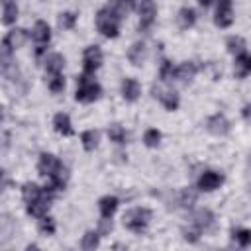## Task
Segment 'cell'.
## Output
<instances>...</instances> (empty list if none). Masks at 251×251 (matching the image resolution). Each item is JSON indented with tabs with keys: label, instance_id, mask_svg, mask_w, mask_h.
I'll return each mask as SVG.
<instances>
[{
	"label": "cell",
	"instance_id": "6da1fadb",
	"mask_svg": "<svg viewBox=\"0 0 251 251\" xmlns=\"http://www.w3.org/2000/svg\"><path fill=\"white\" fill-rule=\"evenodd\" d=\"M96 27L104 37H118L120 31V14L112 8H102L96 14Z\"/></svg>",
	"mask_w": 251,
	"mask_h": 251
},
{
	"label": "cell",
	"instance_id": "7a4b0ae2",
	"mask_svg": "<svg viewBox=\"0 0 251 251\" xmlns=\"http://www.w3.org/2000/svg\"><path fill=\"white\" fill-rule=\"evenodd\" d=\"M100 92H102L100 84L96 80H92L88 75H82L78 78V88H76L75 98L78 102H82V104H90V102H94V100L100 98Z\"/></svg>",
	"mask_w": 251,
	"mask_h": 251
},
{
	"label": "cell",
	"instance_id": "3957f363",
	"mask_svg": "<svg viewBox=\"0 0 251 251\" xmlns=\"http://www.w3.org/2000/svg\"><path fill=\"white\" fill-rule=\"evenodd\" d=\"M149 220H151V212L147 208H131L124 214V226L133 233H141L147 227Z\"/></svg>",
	"mask_w": 251,
	"mask_h": 251
},
{
	"label": "cell",
	"instance_id": "277c9868",
	"mask_svg": "<svg viewBox=\"0 0 251 251\" xmlns=\"http://www.w3.org/2000/svg\"><path fill=\"white\" fill-rule=\"evenodd\" d=\"M37 171H39V175H43V176H55V175L63 173L65 167H63V163H61L55 155H51V153H41L39 163H37Z\"/></svg>",
	"mask_w": 251,
	"mask_h": 251
},
{
	"label": "cell",
	"instance_id": "5b68a950",
	"mask_svg": "<svg viewBox=\"0 0 251 251\" xmlns=\"http://www.w3.org/2000/svg\"><path fill=\"white\" fill-rule=\"evenodd\" d=\"M102 65V51L98 45H88L82 51V69L84 75H94V71Z\"/></svg>",
	"mask_w": 251,
	"mask_h": 251
},
{
	"label": "cell",
	"instance_id": "8992f818",
	"mask_svg": "<svg viewBox=\"0 0 251 251\" xmlns=\"http://www.w3.org/2000/svg\"><path fill=\"white\" fill-rule=\"evenodd\" d=\"M155 16H157L155 2L153 0H141V6H139V29L147 31L153 25Z\"/></svg>",
	"mask_w": 251,
	"mask_h": 251
},
{
	"label": "cell",
	"instance_id": "52a82bcc",
	"mask_svg": "<svg viewBox=\"0 0 251 251\" xmlns=\"http://www.w3.org/2000/svg\"><path fill=\"white\" fill-rule=\"evenodd\" d=\"M214 22H216V25H220V27H229V25L233 24L231 0H220V2H218V10H216Z\"/></svg>",
	"mask_w": 251,
	"mask_h": 251
},
{
	"label": "cell",
	"instance_id": "ba28073f",
	"mask_svg": "<svg viewBox=\"0 0 251 251\" xmlns=\"http://www.w3.org/2000/svg\"><path fill=\"white\" fill-rule=\"evenodd\" d=\"M31 37L35 39V43L39 45L37 47V55H41L43 53V49H45V45L49 43V39H51V29H49V25H47V22H35V25H33V31H31Z\"/></svg>",
	"mask_w": 251,
	"mask_h": 251
},
{
	"label": "cell",
	"instance_id": "9c48e42d",
	"mask_svg": "<svg viewBox=\"0 0 251 251\" xmlns=\"http://www.w3.org/2000/svg\"><path fill=\"white\" fill-rule=\"evenodd\" d=\"M153 96L167 108V110H176L178 108V94L175 90H167V88H161V86H153Z\"/></svg>",
	"mask_w": 251,
	"mask_h": 251
},
{
	"label": "cell",
	"instance_id": "30bf717a",
	"mask_svg": "<svg viewBox=\"0 0 251 251\" xmlns=\"http://www.w3.org/2000/svg\"><path fill=\"white\" fill-rule=\"evenodd\" d=\"M51 198H53V194H49V192L45 190V194H43L41 198L27 202V206H25L27 214H29V216H33V218H43V216L47 214L49 206H51V204H49V202H51Z\"/></svg>",
	"mask_w": 251,
	"mask_h": 251
},
{
	"label": "cell",
	"instance_id": "8fae6325",
	"mask_svg": "<svg viewBox=\"0 0 251 251\" xmlns=\"http://www.w3.org/2000/svg\"><path fill=\"white\" fill-rule=\"evenodd\" d=\"M222 182H224V176H222L220 173H216V171H206V173H202L200 178H198V188L204 190V192H210V190H216Z\"/></svg>",
	"mask_w": 251,
	"mask_h": 251
},
{
	"label": "cell",
	"instance_id": "7c38bea8",
	"mask_svg": "<svg viewBox=\"0 0 251 251\" xmlns=\"http://www.w3.org/2000/svg\"><path fill=\"white\" fill-rule=\"evenodd\" d=\"M206 127L214 135H226L229 131V122H227V118L224 114H214L212 118H208Z\"/></svg>",
	"mask_w": 251,
	"mask_h": 251
},
{
	"label": "cell",
	"instance_id": "4fadbf2b",
	"mask_svg": "<svg viewBox=\"0 0 251 251\" xmlns=\"http://www.w3.org/2000/svg\"><path fill=\"white\" fill-rule=\"evenodd\" d=\"M139 92H141V88H139V82L135 78H124L122 80V96H124V100L135 102L139 98Z\"/></svg>",
	"mask_w": 251,
	"mask_h": 251
},
{
	"label": "cell",
	"instance_id": "5bb4252c",
	"mask_svg": "<svg viewBox=\"0 0 251 251\" xmlns=\"http://www.w3.org/2000/svg\"><path fill=\"white\" fill-rule=\"evenodd\" d=\"M25 39H27V31L22 29V27H14V29H10L6 33L4 43H8L12 49H18V47H22L25 43Z\"/></svg>",
	"mask_w": 251,
	"mask_h": 251
},
{
	"label": "cell",
	"instance_id": "9a60e30c",
	"mask_svg": "<svg viewBox=\"0 0 251 251\" xmlns=\"http://www.w3.org/2000/svg\"><path fill=\"white\" fill-rule=\"evenodd\" d=\"M196 71H198V67H196L192 61H184V63H180L178 67H175V78H178V80L186 82V80L194 78Z\"/></svg>",
	"mask_w": 251,
	"mask_h": 251
},
{
	"label": "cell",
	"instance_id": "2e32d148",
	"mask_svg": "<svg viewBox=\"0 0 251 251\" xmlns=\"http://www.w3.org/2000/svg\"><path fill=\"white\" fill-rule=\"evenodd\" d=\"M53 127H55V131L61 133V135H71V133H73V127H71V118H69V114H65V112L55 114V118H53Z\"/></svg>",
	"mask_w": 251,
	"mask_h": 251
},
{
	"label": "cell",
	"instance_id": "e0dca14e",
	"mask_svg": "<svg viewBox=\"0 0 251 251\" xmlns=\"http://www.w3.org/2000/svg\"><path fill=\"white\" fill-rule=\"evenodd\" d=\"M233 73H235V76H239V78H243V76H247V75L251 73V55H249V53H241V55L235 57Z\"/></svg>",
	"mask_w": 251,
	"mask_h": 251
},
{
	"label": "cell",
	"instance_id": "ac0fdd59",
	"mask_svg": "<svg viewBox=\"0 0 251 251\" xmlns=\"http://www.w3.org/2000/svg\"><path fill=\"white\" fill-rule=\"evenodd\" d=\"M145 55H147V49H145V43H141V41L133 43V45L129 47V51H127V59H129V63L135 65V67H139V65L145 61Z\"/></svg>",
	"mask_w": 251,
	"mask_h": 251
},
{
	"label": "cell",
	"instance_id": "d6986e66",
	"mask_svg": "<svg viewBox=\"0 0 251 251\" xmlns=\"http://www.w3.org/2000/svg\"><path fill=\"white\" fill-rule=\"evenodd\" d=\"M63 67H65V57L61 53L47 55V59H45V71L49 75H59L63 71Z\"/></svg>",
	"mask_w": 251,
	"mask_h": 251
},
{
	"label": "cell",
	"instance_id": "ffe728a7",
	"mask_svg": "<svg viewBox=\"0 0 251 251\" xmlns=\"http://www.w3.org/2000/svg\"><path fill=\"white\" fill-rule=\"evenodd\" d=\"M192 224H194L196 227H200V229H208V227L214 224V214H212L210 210L202 208V210L194 212V216H192Z\"/></svg>",
	"mask_w": 251,
	"mask_h": 251
},
{
	"label": "cell",
	"instance_id": "44dd1931",
	"mask_svg": "<svg viewBox=\"0 0 251 251\" xmlns=\"http://www.w3.org/2000/svg\"><path fill=\"white\" fill-rule=\"evenodd\" d=\"M118 198L116 196H104V198H100V202H98V208H100V214H102V218H112L114 216V212L118 210Z\"/></svg>",
	"mask_w": 251,
	"mask_h": 251
},
{
	"label": "cell",
	"instance_id": "7402d4cb",
	"mask_svg": "<svg viewBox=\"0 0 251 251\" xmlns=\"http://www.w3.org/2000/svg\"><path fill=\"white\" fill-rule=\"evenodd\" d=\"M176 20H178V25L182 29H188V27H192L196 24V12L192 8H180Z\"/></svg>",
	"mask_w": 251,
	"mask_h": 251
},
{
	"label": "cell",
	"instance_id": "603a6c76",
	"mask_svg": "<svg viewBox=\"0 0 251 251\" xmlns=\"http://www.w3.org/2000/svg\"><path fill=\"white\" fill-rule=\"evenodd\" d=\"M18 18V6L14 0H6L4 2V12H2V24L4 25H12Z\"/></svg>",
	"mask_w": 251,
	"mask_h": 251
},
{
	"label": "cell",
	"instance_id": "cb8c5ba5",
	"mask_svg": "<svg viewBox=\"0 0 251 251\" xmlns=\"http://www.w3.org/2000/svg\"><path fill=\"white\" fill-rule=\"evenodd\" d=\"M45 194V188H39L37 184H33V182H25L24 184V188H22V196H24V200L25 202H31V200H37V198H41Z\"/></svg>",
	"mask_w": 251,
	"mask_h": 251
},
{
	"label": "cell",
	"instance_id": "d4e9b609",
	"mask_svg": "<svg viewBox=\"0 0 251 251\" xmlns=\"http://www.w3.org/2000/svg\"><path fill=\"white\" fill-rule=\"evenodd\" d=\"M98 243H100V231H86V233L82 235L80 247H82L84 251H92V249L98 247Z\"/></svg>",
	"mask_w": 251,
	"mask_h": 251
},
{
	"label": "cell",
	"instance_id": "484cf974",
	"mask_svg": "<svg viewBox=\"0 0 251 251\" xmlns=\"http://www.w3.org/2000/svg\"><path fill=\"white\" fill-rule=\"evenodd\" d=\"M227 51L231 53V55H241V53H245V39L243 37H237V35H231V37H227Z\"/></svg>",
	"mask_w": 251,
	"mask_h": 251
},
{
	"label": "cell",
	"instance_id": "4316f807",
	"mask_svg": "<svg viewBox=\"0 0 251 251\" xmlns=\"http://www.w3.org/2000/svg\"><path fill=\"white\" fill-rule=\"evenodd\" d=\"M80 141H82V147H84L86 151H94L96 145H98V131H94V129L84 131V133L80 135Z\"/></svg>",
	"mask_w": 251,
	"mask_h": 251
},
{
	"label": "cell",
	"instance_id": "83f0119b",
	"mask_svg": "<svg viewBox=\"0 0 251 251\" xmlns=\"http://www.w3.org/2000/svg\"><path fill=\"white\" fill-rule=\"evenodd\" d=\"M108 137H110V141H114V143H126V129H124L120 124H112V126L108 127Z\"/></svg>",
	"mask_w": 251,
	"mask_h": 251
},
{
	"label": "cell",
	"instance_id": "f1b7e54d",
	"mask_svg": "<svg viewBox=\"0 0 251 251\" xmlns=\"http://www.w3.org/2000/svg\"><path fill=\"white\" fill-rule=\"evenodd\" d=\"M133 6H135V2H133V0H110V8H112V10H116L120 16H124L126 12L133 10Z\"/></svg>",
	"mask_w": 251,
	"mask_h": 251
},
{
	"label": "cell",
	"instance_id": "f546056e",
	"mask_svg": "<svg viewBox=\"0 0 251 251\" xmlns=\"http://www.w3.org/2000/svg\"><path fill=\"white\" fill-rule=\"evenodd\" d=\"M231 235H233V239L237 241V245H241V247H247V245L251 243V231H249V229L237 227V229L231 231Z\"/></svg>",
	"mask_w": 251,
	"mask_h": 251
},
{
	"label": "cell",
	"instance_id": "4dcf8cb0",
	"mask_svg": "<svg viewBox=\"0 0 251 251\" xmlns=\"http://www.w3.org/2000/svg\"><path fill=\"white\" fill-rule=\"evenodd\" d=\"M159 141H161V131H159V129L151 127V129H147V131L143 133V143H145L147 147H157Z\"/></svg>",
	"mask_w": 251,
	"mask_h": 251
},
{
	"label": "cell",
	"instance_id": "1f68e13d",
	"mask_svg": "<svg viewBox=\"0 0 251 251\" xmlns=\"http://www.w3.org/2000/svg\"><path fill=\"white\" fill-rule=\"evenodd\" d=\"M39 231L43 235H53L55 233V222H53V218H49V216L39 218Z\"/></svg>",
	"mask_w": 251,
	"mask_h": 251
},
{
	"label": "cell",
	"instance_id": "d6a6232c",
	"mask_svg": "<svg viewBox=\"0 0 251 251\" xmlns=\"http://www.w3.org/2000/svg\"><path fill=\"white\" fill-rule=\"evenodd\" d=\"M75 24H76V14H73V12H65V14L59 16V25H61V27H65V29H73Z\"/></svg>",
	"mask_w": 251,
	"mask_h": 251
},
{
	"label": "cell",
	"instance_id": "836d02e7",
	"mask_svg": "<svg viewBox=\"0 0 251 251\" xmlns=\"http://www.w3.org/2000/svg\"><path fill=\"white\" fill-rule=\"evenodd\" d=\"M65 88V78L61 76V73L59 75H51V78H49V90L51 92H61Z\"/></svg>",
	"mask_w": 251,
	"mask_h": 251
},
{
	"label": "cell",
	"instance_id": "e575fe53",
	"mask_svg": "<svg viewBox=\"0 0 251 251\" xmlns=\"http://www.w3.org/2000/svg\"><path fill=\"white\" fill-rule=\"evenodd\" d=\"M200 227H196L194 224L190 226V227H184L182 229V237L186 239V241H190V243H194V241H198V237H200Z\"/></svg>",
	"mask_w": 251,
	"mask_h": 251
},
{
	"label": "cell",
	"instance_id": "d590c367",
	"mask_svg": "<svg viewBox=\"0 0 251 251\" xmlns=\"http://www.w3.org/2000/svg\"><path fill=\"white\" fill-rule=\"evenodd\" d=\"M194 202H196V194H194L192 190H188V188H186V190H182V192H180V204H182L184 208H190Z\"/></svg>",
	"mask_w": 251,
	"mask_h": 251
},
{
	"label": "cell",
	"instance_id": "8d00e7d4",
	"mask_svg": "<svg viewBox=\"0 0 251 251\" xmlns=\"http://www.w3.org/2000/svg\"><path fill=\"white\" fill-rule=\"evenodd\" d=\"M173 76H175V67L169 61H163V65H161V78L163 80H169Z\"/></svg>",
	"mask_w": 251,
	"mask_h": 251
},
{
	"label": "cell",
	"instance_id": "74e56055",
	"mask_svg": "<svg viewBox=\"0 0 251 251\" xmlns=\"http://www.w3.org/2000/svg\"><path fill=\"white\" fill-rule=\"evenodd\" d=\"M112 231V222L108 220V218H104L102 222H100V235H106V233H110Z\"/></svg>",
	"mask_w": 251,
	"mask_h": 251
},
{
	"label": "cell",
	"instance_id": "f35d334b",
	"mask_svg": "<svg viewBox=\"0 0 251 251\" xmlns=\"http://www.w3.org/2000/svg\"><path fill=\"white\" fill-rule=\"evenodd\" d=\"M198 2H200V4H202V6H204V8H206V6H210V4H212V0H198Z\"/></svg>",
	"mask_w": 251,
	"mask_h": 251
}]
</instances>
